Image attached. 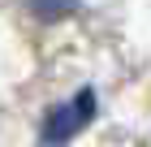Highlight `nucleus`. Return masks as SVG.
<instances>
[{"label": "nucleus", "mask_w": 151, "mask_h": 147, "mask_svg": "<svg viewBox=\"0 0 151 147\" xmlns=\"http://www.w3.org/2000/svg\"><path fill=\"white\" fill-rule=\"evenodd\" d=\"M91 113H95V95L82 91L78 100L60 104V108H52V113L43 117V138H47V143H65V138H73L82 125L91 121Z\"/></svg>", "instance_id": "obj_1"}, {"label": "nucleus", "mask_w": 151, "mask_h": 147, "mask_svg": "<svg viewBox=\"0 0 151 147\" xmlns=\"http://www.w3.org/2000/svg\"><path fill=\"white\" fill-rule=\"evenodd\" d=\"M26 9L35 13L39 22H60L78 9V0H26Z\"/></svg>", "instance_id": "obj_2"}]
</instances>
